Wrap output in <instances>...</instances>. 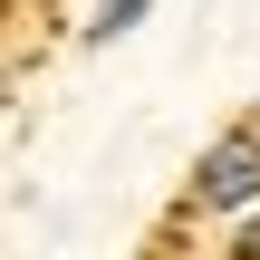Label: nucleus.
<instances>
[{"label":"nucleus","mask_w":260,"mask_h":260,"mask_svg":"<svg viewBox=\"0 0 260 260\" xmlns=\"http://www.w3.org/2000/svg\"><path fill=\"white\" fill-rule=\"evenodd\" d=\"M193 203H212V212H241V203H260V135H222V145L203 154Z\"/></svg>","instance_id":"nucleus-1"},{"label":"nucleus","mask_w":260,"mask_h":260,"mask_svg":"<svg viewBox=\"0 0 260 260\" xmlns=\"http://www.w3.org/2000/svg\"><path fill=\"white\" fill-rule=\"evenodd\" d=\"M154 0H96V19H87V39H125L135 19H145Z\"/></svg>","instance_id":"nucleus-2"},{"label":"nucleus","mask_w":260,"mask_h":260,"mask_svg":"<svg viewBox=\"0 0 260 260\" xmlns=\"http://www.w3.org/2000/svg\"><path fill=\"white\" fill-rule=\"evenodd\" d=\"M232 260H260V212L241 222V241H232Z\"/></svg>","instance_id":"nucleus-3"}]
</instances>
